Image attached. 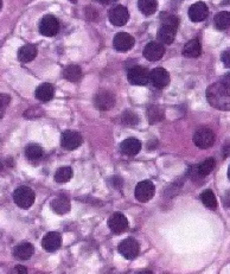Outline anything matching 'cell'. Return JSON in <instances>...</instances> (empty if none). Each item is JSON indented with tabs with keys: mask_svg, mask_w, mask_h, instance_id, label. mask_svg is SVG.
<instances>
[{
	"mask_svg": "<svg viewBox=\"0 0 230 274\" xmlns=\"http://www.w3.org/2000/svg\"><path fill=\"white\" fill-rule=\"evenodd\" d=\"M11 102V98L6 94H0V110H4Z\"/></svg>",
	"mask_w": 230,
	"mask_h": 274,
	"instance_id": "34",
	"label": "cell"
},
{
	"mask_svg": "<svg viewBox=\"0 0 230 274\" xmlns=\"http://www.w3.org/2000/svg\"><path fill=\"white\" fill-rule=\"evenodd\" d=\"M147 118H148L149 124L161 123L162 120H164L165 112L161 106H151V107L147 110Z\"/></svg>",
	"mask_w": 230,
	"mask_h": 274,
	"instance_id": "25",
	"label": "cell"
},
{
	"mask_svg": "<svg viewBox=\"0 0 230 274\" xmlns=\"http://www.w3.org/2000/svg\"><path fill=\"white\" fill-rule=\"evenodd\" d=\"M208 6H206L203 2H198L196 4L191 5V8L189 9V18L191 19L193 23H199L203 22L208 17Z\"/></svg>",
	"mask_w": 230,
	"mask_h": 274,
	"instance_id": "16",
	"label": "cell"
},
{
	"mask_svg": "<svg viewBox=\"0 0 230 274\" xmlns=\"http://www.w3.org/2000/svg\"><path fill=\"white\" fill-rule=\"evenodd\" d=\"M221 59H222L223 64H224L226 68H230V48L226 49V50H224L222 52Z\"/></svg>",
	"mask_w": 230,
	"mask_h": 274,
	"instance_id": "35",
	"label": "cell"
},
{
	"mask_svg": "<svg viewBox=\"0 0 230 274\" xmlns=\"http://www.w3.org/2000/svg\"><path fill=\"white\" fill-rule=\"evenodd\" d=\"M121 121L123 125H126V126H135V125L139 123V117L135 112L127 110L122 113Z\"/></svg>",
	"mask_w": 230,
	"mask_h": 274,
	"instance_id": "32",
	"label": "cell"
},
{
	"mask_svg": "<svg viewBox=\"0 0 230 274\" xmlns=\"http://www.w3.org/2000/svg\"><path fill=\"white\" fill-rule=\"evenodd\" d=\"M139 10L145 16H152L158 9V2L157 0H139Z\"/></svg>",
	"mask_w": 230,
	"mask_h": 274,
	"instance_id": "26",
	"label": "cell"
},
{
	"mask_svg": "<svg viewBox=\"0 0 230 274\" xmlns=\"http://www.w3.org/2000/svg\"><path fill=\"white\" fill-rule=\"evenodd\" d=\"M16 270H17V273H24V274L28 273V269H26L24 266H17Z\"/></svg>",
	"mask_w": 230,
	"mask_h": 274,
	"instance_id": "38",
	"label": "cell"
},
{
	"mask_svg": "<svg viewBox=\"0 0 230 274\" xmlns=\"http://www.w3.org/2000/svg\"><path fill=\"white\" fill-rule=\"evenodd\" d=\"M55 89L54 85L50 83H43L36 89V99L42 102H48L54 98Z\"/></svg>",
	"mask_w": 230,
	"mask_h": 274,
	"instance_id": "20",
	"label": "cell"
},
{
	"mask_svg": "<svg viewBox=\"0 0 230 274\" xmlns=\"http://www.w3.org/2000/svg\"><path fill=\"white\" fill-rule=\"evenodd\" d=\"M228 178H229V180H230V166H229V169H228Z\"/></svg>",
	"mask_w": 230,
	"mask_h": 274,
	"instance_id": "42",
	"label": "cell"
},
{
	"mask_svg": "<svg viewBox=\"0 0 230 274\" xmlns=\"http://www.w3.org/2000/svg\"><path fill=\"white\" fill-rule=\"evenodd\" d=\"M72 177V170L70 166H62L57 170L55 174V180L57 183H66L71 179Z\"/></svg>",
	"mask_w": 230,
	"mask_h": 274,
	"instance_id": "31",
	"label": "cell"
},
{
	"mask_svg": "<svg viewBox=\"0 0 230 274\" xmlns=\"http://www.w3.org/2000/svg\"><path fill=\"white\" fill-rule=\"evenodd\" d=\"M216 166V161L214 158H208V159H205L203 163L199 165V166L197 167V172H198V176H202V177H205L208 176L209 173H211L212 171H214Z\"/></svg>",
	"mask_w": 230,
	"mask_h": 274,
	"instance_id": "30",
	"label": "cell"
},
{
	"mask_svg": "<svg viewBox=\"0 0 230 274\" xmlns=\"http://www.w3.org/2000/svg\"><path fill=\"white\" fill-rule=\"evenodd\" d=\"M36 56H37V48L32 44H26L18 51V59L23 63H29V62L33 61Z\"/></svg>",
	"mask_w": 230,
	"mask_h": 274,
	"instance_id": "21",
	"label": "cell"
},
{
	"mask_svg": "<svg viewBox=\"0 0 230 274\" xmlns=\"http://www.w3.org/2000/svg\"><path fill=\"white\" fill-rule=\"evenodd\" d=\"M149 82L156 88L163 89L170 83V74L164 68H156L149 72Z\"/></svg>",
	"mask_w": 230,
	"mask_h": 274,
	"instance_id": "11",
	"label": "cell"
},
{
	"mask_svg": "<svg viewBox=\"0 0 230 274\" xmlns=\"http://www.w3.org/2000/svg\"><path fill=\"white\" fill-rule=\"evenodd\" d=\"M69 2H71V3H74V4H75V3H78V0H69Z\"/></svg>",
	"mask_w": 230,
	"mask_h": 274,
	"instance_id": "44",
	"label": "cell"
},
{
	"mask_svg": "<svg viewBox=\"0 0 230 274\" xmlns=\"http://www.w3.org/2000/svg\"><path fill=\"white\" fill-rule=\"evenodd\" d=\"M201 201L205 206V208H208V209L215 210L216 208H217V200H216L215 194L212 193L211 190L203 191L201 195Z\"/></svg>",
	"mask_w": 230,
	"mask_h": 274,
	"instance_id": "29",
	"label": "cell"
},
{
	"mask_svg": "<svg viewBox=\"0 0 230 274\" xmlns=\"http://www.w3.org/2000/svg\"><path fill=\"white\" fill-rule=\"evenodd\" d=\"M33 253H35V248L29 242L19 243L13 250V254L18 260H29L33 255Z\"/></svg>",
	"mask_w": 230,
	"mask_h": 274,
	"instance_id": "19",
	"label": "cell"
},
{
	"mask_svg": "<svg viewBox=\"0 0 230 274\" xmlns=\"http://www.w3.org/2000/svg\"><path fill=\"white\" fill-rule=\"evenodd\" d=\"M98 2L102 5H111L113 3H115V0H98Z\"/></svg>",
	"mask_w": 230,
	"mask_h": 274,
	"instance_id": "39",
	"label": "cell"
},
{
	"mask_svg": "<svg viewBox=\"0 0 230 274\" xmlns=\"http://www.w3.org/2000/svg\"><path fill=\"white\" fill-rule=\"evenodd\" d=\"M223 204H224L225 208H230V190L226 191L223 196Z\"/></svg>",
	"mask_w": 230,
	"mask_h": 274,
	"instance_id": "37",
	"label": "cell"
},
{
	"mask_svg": "<svg viewBox=\"0 0 230 274\" xmlns=\"http://www.w3.org/2000/svg\"><path fill=\"white\" fill-rule=\"evenodd\" d=\"M121 152L126 156H135L141 150V143L136 138H128L125 139L120 145Z\"/></svg>",
	"mask_w": 230,
	"mask_h": 274,
	"instance_id": "18",
	"label": "cell"
},
{
	"mask_svg": "<svg viewBox=\"0 0 230 274\" xmlns=\"http://www.w3.org/2000/svg\"><path fill=\"white\" fill-rule=\"evenodd\" d=\"M134 38L129 34H126V32H119V34L115 35L114 39H113V45H114L115 50L121 52L131 50L134 47Z\"/></svg>",
	"mask_w": 230,
	"mask_h": 274,
	"instance_id": "13",
	"label": "cell"
},
{
	"mask_svg": "<svg viewBox=\"0 0 230 274\" xmlns=\"http://www.w3.org/2000/svg\"><path fill=\"white\" fill-rule=\"evenodd\" d=\"M129 19L128 10L122 5H118L109 11V21L115 26H123L127 24Z\"/></svg>",
	"mask_w": 230,
	"mask_h": 274,
	"instance_id": "10",
	"label": "cell"
},
{
	"mask_svg": "<svg viewBox=\"0 0 230 274\" xmlns=\"http://www.w3.org/2000/svg\"><path fill=\"white\" fill-rule=\"evenodd\" d=\"M59 31V23L54 16L48 15L42 18L39 23V32L45 37H54Z\"/></svg>",
	"mask_w": 230,
	"mask_h": 274,
	"instance_id": "5",
	"label": "cell"
},
{
	"mask_svg": "<svg viewBox=\"0 0 230 274\" xmlns=\"http://www.w3.org/2000/svg\"><path fill=\"white\" fill-rule=\"evenodd\" d=\"M35 193L32 189H30L28 187H21L18 188L13 194V200L15 203L22 209H29L32 207V204L35 203Z\"/></svg>",
	"mask_w": 230,
	"mask_h": 274,
	"instance_id": "3",
	"label": "cell"
},
{
	"mask_svg": "<svg viewBox=\"0 0 230 274\" xmlns=\"http://www.w3.org/2000/svg\"><path fill=\"white\" fill-rule=\"evenodd\" d=\"M179 21L176 16L164 13L162 15V25L158 30V41L162 44H172L175 41L177 30H178Z\"/></svg>",
	"mask_w": 230,
	"mask_h": 274,
	"instance_id": "2",
	"label": "cell"
},
{
	"mask_svg": "<svg viewBox=\"0 0 230 274\" xmlns=\"http://www.w3.org/2000/svg\"><path fill=\"white\" fill-rule=\"evenodd\" d=\"M51 208L58 215H64L70 210V201L65 196H58L51 202Z\"/></svg>",
	"mask_w": 230,
	"mask_h": 274,
	"instance_id": "22",
	"label": "cell"
},
{
	"mask_svg": "<svg viewBox=\"0 0 230 274\" xmlns=\"http://www.w3.org/2000/svg\"><path fill=\"white\" fill-rule=\"evenodd\" d=\"M165 55V48L161 42H149L144 49V57L147 61L156 62Z\"/></svg>",
	"mask_w": 230,
	"mask_h": 274,
	"instance_id": "12",
	"label": "cell"
},
{
	"mask_svg": "<svg viewBox=\"0 0 230 274\" xmlns=\"http://www.w3.org/2000/svg\"><path fill=\"white\" fill-rule=\"evenodd\" d=\"M42 114H43L42 108L35 107V108H31V110H28V111H26L24 115H25L26 118L32 119V118H37V117H39V115H42Z\"/></svg>",
	"mask_w": 230,
	"mask_h": 274,
	"instance_id": "33",
	"label": "cell"
},
{
	"mask_svg": "<svg viewBox=\"0 0 230 274\" xmlns=\"http://www.w3.org/2000/svg\"><path fill=\"white\" fill-rule=\"evenodd\" d=\"M140 250L139 243L136 242L134 239H126L120 242L119 245V252L123 257L128 260H133L138 256Z\"/></svg>",
	"mask_w": 230,
	"mask_h": 274,
	"instance_id": "9",
	"label": "cell"
},
{
	"mask_svg": "<svg viewBox=\"0 0 230 274\" xmlns=\"http://www.w3.org/2000/svg\"><path fill=\"white\" fill-rule=\"evenodd\" d=\"M82 141L83 139L81 134L75 131H66L62 134V138H61V145L65 148V150H69V151L75 150V148L81 146Z\"/></svg>",
	"mask_w": 230,
	"mask_h": 274,
	"instance_id": "14",
	"label": "cell"
},
{
	"mask_svg": "<svg viewBox=\"0 0 230 274\" xmlns=\"http://www.w3.org/2000/svg\"><path fill=\"white\" fill-rule=\"evenodd\" d=\"M222 84H224L226 88L229 89L230 90V72H226V74L223 76L222 77V82H221Z\"/></svg>",
	"mask_w": 230,
	"mask_h": 274,
	"instance_id": "36",
	"label": "cell"
},
{
	"mask_svg": "<svg viewBox=\"0 0 230 274\" xmlns=\"http://www.w3.org/2000/svg\"><path fill=\"white\" fill-rule=\"evenodd\" d=\"M202 52V47L201 43H199L198 39H191L185 44L184 49H183V54L186 57H198Z\"/></svg>",
	"mask_w": 230,
	"mask_h": 274,
	"instance_id": "23",
	"label": "cell"
},
{
	"mask_svg": "<svg viewBox=\"0 0 230 274\" xmlns=\"http://www.w3.org/2000/svg\"><path fill=\"white\" fill-rule=\"evenodd\" d=\"M215 133L208 127L198 128L196 133L193 134V143L197 147L202 148V150H206V148L211 147L215 143Z\"/></svg>",
	"mask_w": 230,
	"mask_h": 274,
	"instance_id": "4",
	"label": "cell"
},
{
	"mask_svg": "<svg viewBox=\"0 0 230 274\" xmlns=\"http://www.w3.org/2000/svg\"><path fill=\"white\" fill-rule=\"evenodd\" d=\"M206 100L212 107L219 111H230V92L221 82L208 87Z\"/></svg>",
	"mask_w": 230,
	"mask_h": 274,
	"instance_id": "1",
	"label": "cell"
},
{
	"mask_svg": "<svg viewBox=\"0 0 230 274\" xmlns=\"http://www.w3.org/2000/svg\"><path fill=\"white\" fill-rule=\"evenodd\" d=\"M61 245H62L61 234L51 232V233H48L44 237H43L42 246L43 248L48 250V252H55V250H57L59 247H61Z\"/></svg>",
	"mask_w": 230,
	"mask_h": 274,
	"instance_id": "17",
	"label": "cell"
},
{
	"mask_svg": "<svg viewBox=\"0 0 230 274\" xmlns=\"http://www.w3.org/2000/svg\"><path fill=\"white\" fill-rule=\"evenodd\" d=\"M94 105L98 110L106 112L113 108L115 105V97L114 94L108 90H101L94 97Z\"/></svg>",
	"mask_w": 230,
	"mask_h": 274,
	"instance_id": "8",
	"label": "cell"
},
{
	"mask_svg": "<svg viewBox=\"0 0 230 274\" xmlns=\"http://www.w3.org/2000/svg\"><path fill=\"white\" fill-rule=\"evenodd\" d=\"M156 194V187L152 181L149 180H144L140 181L138 186L135 187V199L139 201V202H148L149 200L153 199Z\"/></svg>",
	"mask_w": 230,
	"mask_h": 274,
	"instance_id": "7",
	"label": "cell"
},
{
	"mask_svg": "<svg viewBox=\"0 0 230 274\" xmlns=\"http://www.w3.org/2000/svg\"><path fill=\"white\" fill-rule=\"evenodd\" d=\"M63 77L65 80H68L69 82H79L82 77V70L79 65L76 64H71L68 65L64 70H63Z\"/></svg>",
	"mask_w": 230,
	"mask_h": 274,
	"instance_id": "24",
	"label": "cell"
},
{
	"mask_svg": "<svg viewBox=\"0 0 230 274\" xmlns=\"http://www.w3.org/2000/svg\"><path fill=\"white\" fill-rule=\"evenodd\" d=\"M108 227L113 233L120 234L123 233L128 228V220L121 213H114L109 217Z\"/></svg>",
	"mask_w": 230,
	"mask_h": 274,
	"instance_id": "15",
	"label": "cell"
},
{
	"mask_svg": "<svg viewBox=\"0 0 230 274\" xmlns=\"http://www.w3.org/2000/svg\"><path fill=\"white\" fill-rule=\"evenodd\" d=\"M214 23L215 26L218 30H226L230 28V13L226 11H222L218 12L217 15L215 16L214 18Z\"/></svg>",
	"mask_w": 230,
	"mask_h": 274,
	"instance_id": "27",
	"label": "cell"
},
{
	"mask_svg": "<svg viewBox=\"0 0 230 274\" xmlns=\"http://www.w3.org/2000/svg\"><path fill=\"white\" fill-rule=\"evenodd\" d=\"M2 6H3V0H0V10H2Z\"/></svg>",
	"mask_w": 230,
	"mask_h": 274,
	"instance_id": "43",
	"label": "cell"
},
{
	"mask_svg": "<svg viewBox=\"0 0 230 274\" xmlns=\"http://www.w3.org/2000/svg\"><path fill=\"white\" fill-rule=\"evenodd\" d=\"M3 169H4V164H3V161L0 160V171H2Z\"/></svg>",
	"mask_w": 230,
	"mask_h": 274,
	"instance_id": "41",
	"label": "cell"
},
{
	"mask_svg": "<svg viewBox=\"0 0 230 274\" xmlns=\"http://www.w3.org/2000/svg\"><path fill=\"white\" fill-rule=\"evenodd\" d=\"M4 117V110H0V119Z\"/></svg>",
	"mask_w": 230,
	"mask_h": 274,
	"instance_id": "40",
	"label": "cell"
},
{
	"mask_svg": "<svg viewBox=\"0 0 230 274\" xmlns=\"http://www.w3.org/2000/svg\"><path fill=\"white\" fill-rule=\"evenodd\" d=\"M43 154H44V152H43V148L37 144L29 145V146L26 147V150H25L26 158H28L29 160H32V161L39 160L43 157Z\"/></svg>",
	"mask_w": 230,
	"mask_h": 274,
	"instance_id": "28",
	"label": "cell"
},
{
	"mask_svg": "<svg viewBox=\"0 0 230 274\" xmlns=\"http://www.w3.org/2000/svg\"><path fill=\"white\" fill-rule=\"evenodd\" d=\"M128 82L133 85H145L149 82V72L144 67H132L127 74Z\"/></svg>",
	"mask_w": 230,
	"mask_h": 274,
	"instance_id": "6",
	"label": "cell"
}]
</instances>
